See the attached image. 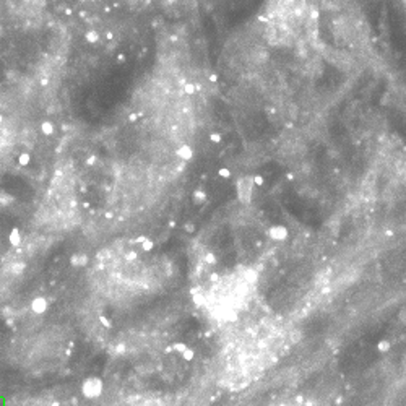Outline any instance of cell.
<instances>
[{"instance_id": "obj_8", "label": "cell", "mask_w": 406, "mask_h": 406, "mask_svg": "<svg viewBox=\"0 0 406 406\" xmlns=\"http://www.w3.org/2000/svg\"><path fill=\"white\" fill-rule=\"evenodd\" d=\"M270 406H315L310 400L303 398V397H289L284 400H279L277 403H272Z\"/></svg>"}, {"instance_id": "obj_6", "label": "cell", "mask_w": 406, "mask_h": 406, "mask_svg": "<svg viewBox=\"0 0 406 406\" xmlns=\"http://www.w3.org/2000/svg\"><path fill=\"white\" fill-rule=\"evenodd\" d=\"M15 140V130L5 119L0 117V156H3L5 153L12 148Z\"/></svg>"}, {"instance_id": "obj_7", "label": "cell", "mask_w": 406, "mask_h": 406, "mask_svg": "<svg viewBox=\"0 0 406 406\" xmlns=\"http://www.w3.org/2000/svg\"><path fill=\"white\" fill-rule=\"evenodd\" d=\"M122 406H171L169 402L163 397H156V395H140L127 400Z\"/></svg>"}, {"instance_id": "obj_5", "label": "cell", "mask_w": 406, "mask_h": 406, "mask_svg": "<svg viewBox=\"0 0 406 406\" xmlns=\"http://www.w3.org/2000/svg\"><path fill=\"white\" fill-rule=\"evenodd\" d=\"M319 20H324V26L331 36L333 43H336L341 49H348L350 52L364 49L366 28L361 15L356 13L351 7L333 3L325 15H320L319 12Z\"/></svg>"}, {"instance_id": "obj_4", "label": "cell", "mask_w": 406, "mask_h": 406, "mask_svg": "<svg viewBox=\"0 0 406 406\" xmlns=\"http://www.w3.org/2000/svg\"><path fill=\"white\" fill-rule=\"evenodd\" d=\"M267 38L277 46H298L319 28L317 0H267L263 12Z\"/></svg>"}, {"instance_id": "obj_2", "label": "cell", "mask_w": 406, "mask_h": 406, "mask_svg": "<svg viewBox=\"0 0 406 406\" xmlns=\"http://www.w3.org/2000/svg\"><path fill=\"white\" fill-rule=\"evenodd\" d=\"M96 278L109 298L130 301L164 289L173 278V265L152 244L121 242L98 257Z\"/></svg>"}, {"instance_id": "obj_1", "label": "cell", "mask_w": 406, "mask_h": 406, "mask_svg": "<svg viewBox=\"0 0 406 406\" xmlns=\"http://www.w3.org/2000/svg\"><path fill=\"white\" fill-rule=\"evenodd\" d=\"M293 343V329L279 317L239 322L221 346L218 381L229 392L252 387L286 356Z\"/></svg>"}, {"instance_id": "obj_3", "label": "cell", "mask_w": 406, "mask_h": 406, "mask_svg": "<svg viewBox=\"0 0 406 406\" xmlns=\"http://www.w3.org/2000/svg\"><path fill=\"white\" fill-rule=\"evenodd\" d=\"M260 275L247 265L210 275L195 289L194 301L215 324L232 327L244 320L257 299Z\"/></svg>"}, {"instance_id": "obj_10", "label": "cell", "mask_w": 406, "mask_h": 406, "mask_svg": "<svg viewBox=\"0 0 406 406\" xmlns=\"http://www.w3.org/2000/svg\"><path fill=\"white\" fill-rule=\"evenodd\" d=\"M403 8H405V13H406V0H403Z\"/></svg>"}, {"instance_id": "obj_9", "label": "cell", "mask_w": 406, "mask_h": 406, "mask_svg": "<svg viewBox=\"0 0 406 406\" xmlns=\"http://www.w3.org/2000/svg\"><path fill=\"white\" fill-rule=\"evenodd\" d=\"M20 406H55V405H52L51 402H46V400H28V402H25Z\"/></svg>"}]
</instances>
